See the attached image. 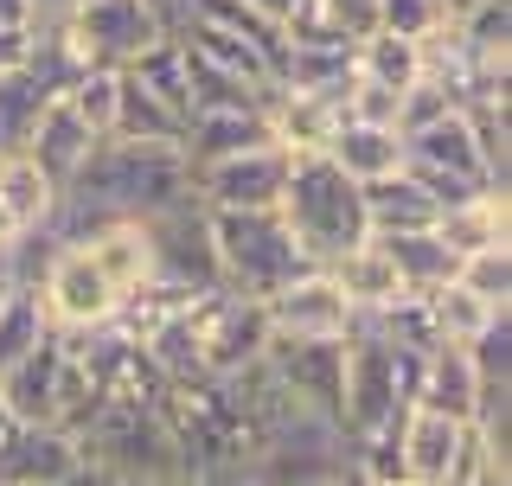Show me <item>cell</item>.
<instances>
[{
	"mask_svg": "<svg viewBox=\"0 0 512 486\" xmlns=\"http://www.w3.org/2000/svg\"><path fill=\"white\" fill-rule=\"evenodd\" d=\"M186 320H192V339H199V371L212 384H231L263 365V352H269L263 301H237L224 288H212V295H199L186 307Z\"/></svg>",
	"mask_w": 512,
	"mask_h": 486,
	"instance_id": "cell-5",
	"label": "cell"
},
{
	"mask_svg": "<svg viewBox=\"0 0 512 486\" xmlns=\"http://www.w3.org/2000/svg\"><path fill=\"white\" fill-rule=\"evenodd\" d=\"M90 148H96V135L77 122V109L64 103V96H52V103H45V116H39V128H32V141H26V160L64 192V186L77 180V167L90 160Z\"/></svg>",
	"mask_w": 512,
	"mask_h": 486,
	"instance_id": "cell-13",
	"label": "cell"
},
{
	"mask_svg": "<svg viewBox=\"0 0 512 486\" xmlns=\"http://www.w3.org/2000/svg\"><path fill=\"white\" fill-rule=\"evenodd\" d=\"M352 77H365V84L404 96L423 84V58H416L410 39H391V32H365L359 45H352Z\"/></svg>",
	"mask_w": 512,
	"mask_h": 486,
	"instance_id": "cell-22",
	"label": "cell"
},
{
	"mask_svg": "<svg viewBox=\"0 0 512 486\" xmlns=\"http://www.w3.org/2000/svg\"><path fill=\"white\" fill-rule=\"evenodd\" d=\"M186 122L173 116L167 103H154L148 90L135 84V77L122 71V96H116V135L109 141H154V148H180Z\"/></svg>",
	"mask_w": 512,
	"mask_h": 486,
	"instance_id": "cell-24",
	"label": "cell"
},
{
	"mask_svg": "<svg viewBox=\"0 0 512 486\" xmlns=\"http://www.w3.org/2000/svg\"><path fill=\"white\" fill-rule=\"evenodd\" d=\"M26 0H0V32H26Z\"/></svg>",
	"mask_w": 512,
	"mask_h": 486,
	"instance_id": "cell-35",
	"label": "cell"
},
{
	"mask_svg": "<svg viewBox=\"0 0 512 486\" xmlns=\"http://www.w3.org/2000/svg\"><path fill=\"white\" fill-rule=\"evenodd\" d=\"M359 205H365V231L372 237H416V231H436V218H442V205L429 199L410 173L359 186Z\"/></svg>",
	"mask_w": 512,
	"mask_h": 486,
	"instance_id": "cell-14",
	"label": "cell"
},
{
	"mask_svg": "<svg viewBox=\"0 0 512 486\" xmlns=\"http://www.w3.org/2000/svg\"><path fill=\"white\" fill-rule=\"evenodd\" d=\"M327 160L346 173L352 186H372V180H391L404 173V135L397 128H359V122H340L327 141Z\"/></svg>",
	"mask_w": 512,
	"mask_h": 486,
	"instance_id": "cell-17",
	"label": "cell"
},
{
	"mask_svg": "<svg viewBox=\"0 0 512 486\" xmlns=\"http://www.w3.org/2000/svg\"><path fill=\"white\" fill-rule=\"evenodd\" d=\"M474 403H480V378L468 365L461 346H429L423 352V391H416V410H436L448 423H474Z\"/></svg>",
	"mask_w": 512,
	"mask_h": 486,
	"instance_id": "cell-18",
	"label": "cell"
},
{
	"mask_svg": "<svg viewBox=\"0 0 512 486\" xmlns=\"http://www.w3.org/2000/svg\"><path fill=\"white\" fill-rule=\"evenodd\" d=\"M20 243H26V231L7 218V205H0V263H7V256H20Z\"/></svg>",
	"mask_w": 512,
	"mask_h": 486,
	"instance_id": "cell-34",
	"label": "cell"
},
{
	"mask_svg": "<svg viewBox=\"0 0 512 486\" xmlns=\"http://www.w3.org/2000/svg\"><path fill=\"white\" fill-rule=\"evenodd\" d=\"M461 352H468L480 391H512V307H506V314H493Z\"/></svg>",
	"mask_w": 512,
	"mask_h": 486,
	"instance_id": "cell-27",
	"label": "cell"
},
{
	"mask_svg": "<svg viewBox=\"0 0 512 486\" xmlns=\"http://www.w3.org/2000/svg\"><path fill=\"white\" fill-rule=\"evenodd\" d=\"M327 282L346 295V307L359 320H372V314H384L404 288H397V269H391V256H384V243L378 237H365L359 250H346L340 263H327Z\"/></svg>",
	"mask_w": 512,
	"mask_h": 486,
	"instance_id": "cell-16",
	"label": "cell"
},
{
	"mask_svg": "<svg viewBox=\"0 0 512 486\" xmlns=\"http://www.w3.org/2000/svg\"><path fill=\"white\" fill-rule=\"evenodd\" d=\"M263 314H269V339H295V346H340V339H352V327H359V314H352L346 295L327 282V269L295 275L282 295L263 301Z\"/></svg>",
	"mask_w": 512,
	"mask_h": 486,
	"instance_id": "cell-8",
	"label": "cell"
},
{
	"mask_svg": "<svg viewBox=\"0 0 512 486\" xmlns=\"http://www.w3.org/2000/svg\"><path fill=\"white\" fill-rule=\"evenodd\" d=\"M461 435L468 423H448L436 410H404V423H397V455H404V480L416 486H448L461 461Z\"/></svg>",
	"mask_w": 512,
	"mask_h": 486,
	"instance_id": "cell-12",
	"label": "cell"
},
{
	"mask_svg": "<svg viewBox=\"0 0 512 486\" xmlns=\"http://www.w3.org/2000/svg\"><path fill=\"white\" fill-rule=\"evenodd\" d=\"M448 20L442 0H378V32H391V39H429Z\"/></svg>",
	"mask_w": 512,
	"mask_h": 486,
	"instance_id": "cell-30",
	"label": "cell"
},
{
	"mask_svg": "<svg viewBox=\"0 0 512 486\" xmlns=\"http://www.w3.org/2000/svg\"><path fill=\"white\" fill-rule=\"evenodd\" d=\"M180 45H186L192 58H205L212 71L237 77V84H250V90H269V84H276L269 58L256 52V45H244L237 32H218V26H186V32H180Z\"/></svg>",
	"mask_w": 512,
	"mask_h": 486,
	"instance_id": "cell-23",
	"label": "cell"
},
{
	"mask_svg": "<svg viewBox=\"0 0 512 486\" xmlns=\"http://www.w3.org/2000/svg\"><path fill=\"white\" fill-rule=\"evenodd\" d=\"M288 186V154L282 148H250L231 160L192 167V199L205 212H276Z\"/></svg>",
	"mask_w": 512,
	"mask_h": 486,
	"instance_id": "cell-7",
	"label": "cell"
},
{
	"mask_svg": "<svg viewBox=\"0 0 512 486\" xmlns=\"http://www.w3.org/2000/svg\"><path fill=\"white\" fill-rule=\"evenodd\" d=\"M263 371H269V384H276L288 403H301V410H314V416H327V423H340L346 339H340V346H295V339H269Z\"/></svg>",
	"mask_w": 512,
	"mask_h": 486,
	"instance_id": "cell-9",
	"label": "cell"
},
{
	"mask_svg": "<svg viewBox=\"0 0 512 486\" xmlns=\"http://www.w3.org/2000/svg\"><path fill=\"white\" fill-rule=\"evenodd\" d=\"M45 339H52V327H45L39 288H32V282H7V288H0V378H7L26 352H39Z\"/></svg>",
	"mask_w": 512,
	"mask_h": 486,
	"instance_id": "cell-21",
	"label": "cell"
},
{
	"mask_svg": "<svg viewBox=\"0 0 512 486\" xmlns=\"http://www.w3.org/2000/svg\"><path fill=\"white\" fill-rule=\"evenodd\" d=\"M468 7H480V0H448V13H468Z\"/></svg>",
	"mask_w": 512,
	"mask_h": 486,
	"instance_id": "cell-40",
	"label": "cell"
},
{
	"mask_svg": "<svg viewBox=\"0 0 512 486\" xmlns=\"http://www.w3.org/2000/svg\"><path fill=\"white\" fill-rule=\"evenodd\" d=\"M276 218L288 224L295 250L308 256L314 269L340 263L346 250H359V243L372 237V231H365L359 186H352L327 154H288V186H282Z\"/></svg>",
	"mask_w": 512,
	"mask_h": 486,
	"instance_id": "cell-1",
	"label": "cell"
},
{
	"mask_svg": "<svg viewBox=\"0 0 512 486\" xmlns=\"http://www.w3.org/2000/svg\"><path fill=\"white\" fill-rule=\"evenodd\" d=\"M84 480V448L64 429H20L0 455V486H77Z\"/></svg>",
	"mask_w": 512,
	"mask_h": 486,
	"instance_id": "cell-10",
	"label": "cell"
},
{
	"mask_svg": "<svg viewBox=\"0 0 512 486\" xmlns=\"http://www.w3.org/2000/svg\"><path fill=\"white\" fill-rule=\"evenodd\" d=\"M141 7H148L154 20L167 26V39H180V32H186V13H192V0H141Z\"/></svg>",
	"mask_w": 512,
	"mask_h": 486,
	"instance_id": "cell-32",
	"label": "cell"
},
{
	"mask_svg": "<svg viewBox=\"0 0 512 486\" xmlns=\"http://www.w3.org/2000/svg\"><path fill=\"white\" fill-rule=\"evenodd\" d=\"M212 224V256H218V288L237 301H269L282 295L295 275H308L314 263L295 250L288 224L276 212H205Z\"/></svg>",
	"mask_w": 512,
	"mask_h": 486,
	"instance_id": "cell-2",
	"label": "cell"
},
{
	"mask_svg": "<svg viewBox=\"0 0 512 486\" xmlns=\"http://www.w3.org/2000/svg\"><path fill=\"white\" fill-rule=\"evenodd\" d=\"M45 103H52V96L39 90L32 71H0V160L26 154L32 128H39V116H45Z\"/></svg>",
	"mask_w": 512,
	"mask_h": 486,
	"instance_id": "cell-25",
	"label": "cell"
},
{
	"mask_svg": "<svg viewBox=\"0 0 512 486\" xmlns=\"http://www.w3.org/2000/svg\"><path fill=\"white\" fill-rule=\"evenodd\" d=\"M0 205H7V218L20 224L26 237H39L45 224H52V212H58V186L45 180L26 154H7L0 160Z\"/></svg>",
	"mask_w": 512,
	"mask_h": 486,
	"instance_id": "cell-20",
	"label": "cell"
},
{
	"mask_svg": "<svg viewBox=\"0 0 512 486\" xmlns=\"http://www.w3.org/2000/svg\"><path fill=\"white\" fill-rule=\"evenodd\" d=\"M148 231V250H154V282L180 288V295H212L218 288V256H212V224H205V205L186 199L173 212H160L141 224Z\"/></svg>",
	"mask_w": 512,
	"mask_h": 486,
	"instance_id": "cell-6",
	"label": "cell"
},
{
	"mask_svg": "<svg viewBox=\"0 0 512 486\" xmlns=\"http://www.w3.org/2000/svg\"><path fill=\"white\" fill-rule=\"evenodd\" d=\"M58 32H64V52L77 58V71H90V64L96 71H128L154 45H167V26L141 0H84Z\"/></svg>",
	"mask_w": 512,
	"mask_h": 486,
	"instance_id": "cell-4",
	"label": "cell"
},
{
	"mask_svg": "<svg viewBox=\"0 0 512 486\" xmlns=\"http://www.w3.org/2000/svg\"><path fill=\"white\" fill-rule=\"evenodd\" d=\"M436 243L448 256H480V250H512V192H474L461 205H442Z\"/></svg>",
	"mask_w": 512,
	"mask_h": 486,
	"instance_id": "cell-11",
	"label": "cell"
},
{
	"mask_svg": "<svg viewBox=\"0 0 512 486\" xmlns=\"http://www.w3.org/2000/svg\"><path fill=\"white\" fill-rule=\"evenodd\" d=\"M26 52H32V39H26V32H0V71H20Z\"/></svg>",
	"mask_w": 512,
	"mask_h": 486,
	"instance_id": "cell-33",
	"label": "cell"
},
{
	"mask_svg": "<svg viewBox=\"0 0 512 486\" xmlns=\"http://www.w3.org/2000/svg\"><path fill=\"white\" fill-rule=\"evenodd\" d=\"M244 7H250V13H263V20L282 32V20H288V7H295V0H244Z\"/></svg>",
	"mask_w": 512,
	"mask_h": 486,
	"instance_id": "cell-36",
	"label": "cell"
},
{
	"mask_svg": "<svg viewBox=\"0 0 512 486\" xmlns=\"http://www.w3.org/2000/svg\"><path fill=\"white\" fill-rule=\"evenodd\" d=\"M468 486H512V474H480V480H468Z\"/></svg>",
	"mask_w": 512,
	"mask_h": 486,
	"instance_id": "cell-39",
	"label": "cell"
},
{
	"mask_svg": "<svg viewBox=\"0 0 512 486\" xmlns=\"http://www.w3.org/2000/svg\"><path fill=\"white\" fill-rule=\"evenodd\" d=\"M442 13H448V0H442Z\"/></svg>",
	"mask_w": 512,
	"mask_h": 486,
	"instance_id": "cell-41",
	"label": "cell"
},
{
	"mask_svg": "<svg viewBox=\"0 0 512 486\" xmlns=\"http://www.w3.org/2000/svg\"><path fill=\"white\" fill-rule=\"evenodd\" d=\"M13 435H20V423H13V416H7V403H0V455L13 448Z\"/></svg>",
	"mask_w": 512,
	"mask_h": 486,
	"instance_id": "cell-37",
	"label": "cell"
},
{
	"mask_svg": "<svg viewBox=\"0 0 512 486\" xmlns=\"http://www.w3.org/2000/svg\"><path fill=\"white\" fill-rule=\"evenodd\" d=\"M384 243V256H391V269H397V288L416 301H429V295H442L448 282H455V256L436 243V231H416V237H378Z\"/></svg>",
	"mask_w": 512,
	"mask_h": 486,
	"instance_id": "cell-19",
	"label": "cell"
},
{
	"mask_svg": "<svg viewBox=\"0 0 512 486\" xmlns=\"http://www.w3.org/2000/svg\"><path fill=\"white\" fill-rule=\"evenodd\" d=\"M32 288H39L45 327H52L58 339L103 333V327H116V314H122L116 282L96 269V256L84 250V243H58V250L45 256V269L32 275Z\"/></svg>",
	"mask_w": 512,
	"mask_h": 486,
	"instance_id": "cell-3",
	"label": "cell"
},
{
	"mask_svg": "<svg viewBox=\"0 0 512 486\" xmlns=\"http://www.w3.org/2000/svg\"><path fill=\"white\" fill-rule=\"evenodd\" d=\"M327 486H372V480H365V474H359V467H352V461H346V467H340V474H333Z\"/></svg>",
	"mask_w": 512,
	"mask_h": 486,
	"instance_id": "cell-38",
	"label": "cell"
},
{
	"mask_svg": "<svg viewBox=\"0 0 512 486\" xmlns=\"http://www.w3.org/2000/svg\"><path fill=\"white\" fill-rule=\"evenodd\" d=\"M116 96H122V71H96L90 64V71L64 90V103L77 109V122H84L96 141H109L116 135Z\"/></svg>",
	"mask_w": 512,
	"mask_h": 486,
	"instance_id": "cell-28",
	"label": "cell"
},
{
	"mask_svg": "<svg viewBox=\"0 0 512 486\" xmlns=\"http://www.w3.org/2000/svg\"><path fill=\"white\" fill-rule=\"evenodd\" d=\"M442 116H455V103H448L436 84H416V90H404V103H397V135H416V128H429Z\"/></svg>",
	"mask_w": 512,
	"mask_h": 486,
	"instance_id": "cell-31",
	"label": "cell"
},
{
	"mask_svg": "<svg viewBox=\"0 0 512 486\" xmlns=\"http://www.w3.org/2000/svg\"><path fill=\"white\" fill-rule=\"evenodd\" d=\"M250 148H276V141H269V116H263V109L192 116V122H186V135H180L186 167H205V160H231V154H250Z\"/></svg>",
	"mask_w": 512,
	"mask_h": 486,
	"instance_id": "cell-15",
	"label": "cell"
},
{
	"mask_svg": "<svg viewBox=\"0 0 512 486\" xmlns=\"http://www.w3.org/2000/svg\"><path fill=\"white\" fill-rule=\"evenodd\" d=\"M128 77H135V84L148 90L154 103H167L180 122L192 116V96H186V52H180L173 39H167V45H154L148 58H135V64H128Z\"/></svg>",
	"mask_w": 512,
	"mask_h": 486,
	"instance_id": "cell-26",
	"label": "cell"
},
{
	"mask_svg": "<svg viewBox=\"0 0 512 486\" xmlns=\"http://www.w3.org/2000/svg\"><path fill=\"white\" fill-rule=\"evenodd\" d=\"M455 288H468V295H474V301H487V307H512V250L461 256Z\"/></svg>",
	"mask_w": 512,
	"mask_h": 486,
	"instance_id": "cell-29",
	"label": "cell"
}]
</instances>
